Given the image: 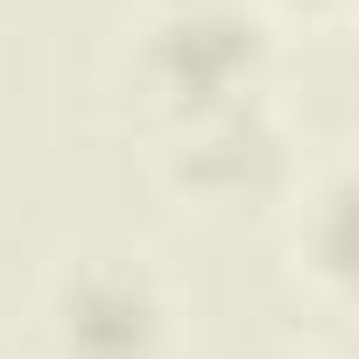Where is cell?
Segmentation results:
<instances>
[{"instance_id": "obj_1", "label": "cell", "mask_w": 359, "mask_h": 359, "mask_svg": "<svg viewBox=\"0 0 359 359\" xmlns=\"http://www.w3.org/2000/svg\"><path fill=\"white\" fill-rule=\"evenodd\" d=\"M268 71L275 29L254 0H148L120 43V99L148 141L219 106L261 99Z\"/></svg>"}, {"instance_id": "obj_2", "label": "cell", "mask_w": 359, "mask_h": 359, "mask_svg": "<svg viewBox=\"0 0 359 359\" xmlns=\"http://www.w3.org/2000/svg\"><path fill=\"white\" fill-rule=\"evenodd\" d=\"M176 289L141 247L92 240L43 275L29 345L36 359H176Z\"/></svg>"}, {"instance_id": "obj_3", "label": "cell", "mask_w": 359, "mask_h": 359, "mask_svg": "<svg viewBox=\"0 0 359 359\" xmlns=\"http://www.w3.org/2000/svg\"><path fill=\"white\" fill-rule=\"evenodd\" d=\"M148 169L184 212H205V219H240V212L282 205L296 191V176H303L296 141H289V127H282L268 92L155 134Z\"/></svg>"}, {"instance_id": "obj_4", "label": "cell", "mask_w": 359, "mask_h": 359, "mask_svg": "<svg viewBox=\"0 0 359 359\" xmlns=\"http://www.w3.org/2000/svg\"><path fill=\"white\" fill-rule=\"evenodd\" d=\"M289 205H296V233H289L296 282H310L331 310H345V296H352V226H345L352 219V176H345V162H331L317 184L296 176Z\"/></svg>"}, {"instance_id": "obj_5", "label": "cell", "mask_w": 359, "mask_h": 359, "mask_svg": "<svg viewBox=\"0 0 359 359\" xmlns=\"http://www.w3.org/2000/svg\"><path fill=\"white\" fill-rule=\"evenodd\" d=\"M268 8L303 15V22H345V15H352V0H268Z\"/></svg>"}]
</instances>
